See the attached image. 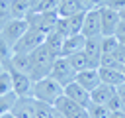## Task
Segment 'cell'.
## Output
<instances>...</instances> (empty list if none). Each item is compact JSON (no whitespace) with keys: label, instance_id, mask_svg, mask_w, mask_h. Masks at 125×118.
Wrapping results in <instances>:
<instances>
[{"label":"cell","instance_id":"1","mask_svg":"<svg viewBox=\"0 0 125 118\" xmlns=\"http://www.w3.org/2000/svg\"><path fill=\"white\" fill-rule=\"evenodd\" d=\"M31 96L35 100H41V102H47V104H55L57 98L62 96V85L57 83L53 77H43L39 81H33Z\"/></svg>","mask_w":125,"mask_h":118},{"label":"cell","instance_id":"2","mask_svg":"<svg viewBox=\"0 0 125 118\" xmlns=\"http://www.w3.org/2000/svg\"><path fill=\"white\" fill-rule=\"evenodd\" d=\"M55 59H57V57L47 49L45 43L39 45L35 51H31V79H33V81H39V79H43V77H49Z\"/></svg>","mask_w":125,"mask_h":118},{"label":"cell","instance_id":"3","mask_svg":"<svg viewBox=\"0 0 125 118\" xmlns=\"http://www.w3.org/2000/svg\"><path fill=\"white\" fill-rule=\"evenodd\" d=\"M49 77H53V79H55L57 83H61L62 88H64L68 83L76 81V71H74L72 63L68 61V57H57L55 63H53V69H51V75H49Z\"/></svg>","mask_w":125,"mask_h":118},{"label":"cell","instance_id":"4","mask_svg":"<svg viewBox=\"0 0 125 118\" xmlns=\"http://www.w3.org/2000/svg\"><path fill=\"white\" fill-rule=\"evenodd\" d=\"M27 30H29V24H27L25 18H10V20L0 28V35L14 47V43H16Z\"/></svg>","mask_w":125,"mask_h":118},{"label":"cell","instance_id":"5","mask_svg":"<svg viewBox=\"0 0 125 118\" xmlns=\"http://www.w3.org/2000/svg\"><path fill=\"white\" fill-rule=\"evenodd\" d=\"M43 43H45V35H43L41 31L29 28V30L14 43V53H31V51H35V49H37L39 45H43Z\"/></svg>","mask_w":125,"mask_h":118},{"label":"cell","instance_id":"6","mask_svg":"<svg viewBox=\"0 0 125 118\" xmlns=\"http://www.w3.org/2000/svg\"><path fill=\"white\" fill-rule=\"evenodd\" d=\"M64 118H88V112H86V108L84 106H80L78 102H74L72 98H68L66 94H62V96H59L57 98V102L53 104Z\"/></svg>","mask_w":125,"mask_h":118},{"label":"cell","instance_id":"7","mask_svg":"<svg viewBox=\"0 0 125 118\" xmlns=\"http://www.w3.org/2000/svg\"><path fill=\"white\" fill-rule=\"evenodd\" d=\"M82 35L86 37H100L102 35V18H100V6L92 8L86 12L84 16V24H82Z\"/></svg>","mask_w":125,"mask_h":118},{"label":"cell","instance_id":"8","mask_svg":"<svg viewBox=\"0 0 125 118\" xmlns=\"http://www.w3.org/2000/svg\"><path fill=\"white\" fill-rule=\"evenodd\" d=\"M100 18H102V35H115V30L121 22L119 12L109 6H100Z\"/></svg>","mask_w":125,"mask_h":118},{"label":"cell","instance_id":"9","mask_svg":"<svg viewBox=\"0 0 125 118\" xmlns=\"http://www.w3.org/2000/svg\"><path fill=\"white\" fill-rule=\"evenodd\" d=\"M8 71H10V75H12V85H14V92L18 94V96H27V94H31V87H33V79L27 75V73H21V71H18V69H14V67H6Z\"/></svg>","mask_w":125,"mask_h":118},{"label":"cell","instance_id":"10","mask_svg":"<svg viewBox=\"0 0 125 118\" xmlns=\"http://www.w3.org/2000/svg\"><path fill=\"white\" fill-rule=\"evenodd\" d=\"M16 118H35V98L31 94L27 96H18L12 110H10Z\"/></svg>","mask_w":125,"mask_h":118},{"label":"cell","instance_id":"11","mask_svg":"<svg viewBox=\"0 0 125 118\" xmlns=\"http://www.w3.org/2000/svg\"><path fill=\"white\" fill-rule=\"evenodd\" d=\"M62 94H66L68 98H72L74 102H78V104H80V106H84V108L92 102V98H90V90H86L78 81L68 83V85L62 88Z\"/></svg>","mask_w":125,"mask_h":118},{"label":"cell","instance_id":"12","mask_svg":"<svg viewBox=\"0 0 125 118\" xmlns=\"http://www.w3.org/2000/svg\"><path fill=\"white\" fill-rule=\"evenodd\" d=\"M84 51H86V55H88L90 67L98 69V67H100V59H102V35H100V37H86Z\"/></svg>","mask_w":125,"mask_h":118},{"label":"cell","instance_id":"13","mask_svg":"<svg viewBox=\"0 0 125 118\" xmlns=\"http://www.w3.org/2000/svg\"><path fill=\"white\" fill-rule=\"evenodd\" d=\"M76 81L86 88V90H94L100 83H102V79H100V71L98 69H94V67H90V69H84V71H80V73H76Z\"/></svg>","mask_w":125,"mask_h":118},{"label":"cell","instance_id":"14","mask_svg":"<svg viewBox=\"0 0 125 118\" xmlns=\"http://www.w3.org/2000/svg\"><path fill=\"white\" fill-rule=\"evenodd\" d=\"M84 43H86V35L82 33H74V35H66L64 37V43H62V55L61 57H68L76 51H82L84 49Z\"/></svg>","mask_w":125,"mask_h":118},{"label":"cell","instance_id":"15","mask_svg":"<svg viewBox=\"0 0 125 118\" xmlns=\"http://www.w3.org/2000/svg\"><path fill=\"white\" fill-rule=\"evenodd\" d=\"M98 71H100L102 83H107L111 87H119L121 83H125V75L121 73V69H115V67H98Z\"/></svg>","mask_w":125,"mask_h":118},{"label":"cell","instance_id":"16","mask_svg":"<svg viewBox=\"0 0 125 118\" xmlns=\"http://www.w3.org/2000/svg\"><path fill=\"white\" fill-rule=\"evenodd\" d=\"M113 92H115V87H111V85H107V83H100V85L90 92V98H92V102L107 104L109 98L113 96Z\"/></svg>","mask_w":125,"mask_h":118},{"label":"cell","instance_id":"17","mask_svg":"<svg viewBox=\"0 0 125 118\" xmlns=\"http://www.w3.org/2000/svg\"><path fill=\"white\" fill-rule=\"evenodd\" d=\"M78 12H84L82 0H62L59 4V8H57L59 18H70V16H74Z\"/></svg>","mask_w":125,"mask_h":118},{"label":"cell","instance_id":"18","mask_svg":"<svg viewBox=\"0 0 125 118\" xmlns=\"http://www.w3.org/2000/svg\"><path fill=\"white\" fill-rule=\"evenodd\" d=\"M62 43H64V35L59 33V31H55V30L45 37V45H47V49L55 57H61L62 55Z\"/></svg>","mask_w":125,"mask_h":118},{"label":"cell","instance_id":"19","mask_svg":"<svg viewBox=\"0 0 125 118\" xmlns=\"http://www.w3.org/2000/svg\"><path fill=\"white\" fill-rule=\"evenodd\" d=\"M10 67L21 73H27L31 77V53H14L10 59Z\"/></svg>","mask_w":125,"mask_h":118},{"label":"cell","instance_id":"20","mask_svg":"<svg viewBox=\"0 0 125 118\" xmlns=\"http://www.w3.org/2000/svg\"><path fill=\"white\" fill-rule=\"evenodd\" d=\"M68 61L72 63V67H74L76 73H80V71H84V69H90V61H88V55H86L84 49L68 55Z\"/></svg>","mask_w":125,"mask_h":118},{"label":"cell","instance_id":"21","mask_svg":"<svg viewBox=\"0 0 125 118\" xmlns=\"http://www.w3.org/2000/svg\"><path fill=\"white\" fill-rule=\"evenodd\" d=\"M86 112H88V118H109L111 114L107 104H98V102H90L86 106Z\"/></svg>","mask_w":125,"mask_h":118},{"label":"cell","instance_id":"22","mask_svg":"<svg viewBox=\"0 0 125 118\" xmlns=\"http://www.w3.org/2000/svg\"><path fill=\"white\" fill-rule=\"evenodd\" d=\"M12 55H14V47L0 35V65L6 69L8 65H10V59H12Z\"/></svg>","mask_w":125,"mask_h":118},{"label":"cell","instance_id":"23","mask_svg":"<svg viewBox=\"0 0 125 118\" xmlns=\"http://www.w3.org/2000/svg\"><path fill=\"white\" fill-rule=\"evenodd\" d=\"M84 16H86V12H78V14H74V16L68 18V35H74V33H80L82 31Z\"/></svg>","mask_w":125,"mask_h":118},{"label":"cell","instance_id":"24","mask_svg":"<svg viewBox=\"0 0 125 118\" xmlns=\"http://www.w3.org/2000/svg\"><path fill=\"white\" fill-rule=\"evenodd\" d=\"M16 98H18V94H16L14 90H12V92H6V94H0V116L12 110Z\"/></svg>","mask_w":125,"mask_h":118},{"label":"cell","instance_id":"25","mask_svg":"<svg viewBox=\"0 0 125 118\" xmlns=\"http://www.w3.org/2000/svg\"><path fill=\"white\" fill-rule=\"evenodd\" d=\"M14 90V85H12V75L8 69H2L0 71V94H6V92H12Z\"/></svg>","mask_w":125,"mask_h":118},{"label":"cell","instance_id":"26","mask_svg":"<svg viewBox=\"0 0 125 118\" xmlns=\"http://www.w3.org/2000/svg\"><path fill=\"white\" fill-rule=\"evenodd\" d=\"M53 110H55L53 104H47V102L35 100V118H51Z\"/></svg>","mask_w":125,"mask_h":118},{"label":"cell","instance_id":"27","mask_svg":"<svg viewBox=\"0 0 125 118\" xmlns=\"http://www.w3.org/2000/svg\"><path fill=\"white\" fill-rule=\"evenodd\" d=\"M119 45V39L115 35H102V53H113Z\"/></svg>","mask_w":125,"mask_h":118},{"label":"cell","instance_id":"28","mask_svg":"<svg viewBox=\"0 0 125 118\" xmlns=\"http://www.w3.org/2000/svg\"><path fill=\"white\" fill-rule=\"evenodd\" d=\"M12 18L10 14V0H0V28Z\"/></svg>","mask_w":125,"mask_h":118},{"label":"cell","instance_id":"29","mask_svg":"<svg viewBox=\"0 0 125 118\" xmlns=\"http://www.w3.org/2000/svg\"><path fill=\"white\" fill-rule=\"evenodd\" d=\"M107 106H109V110H111V112H117V110H125V106H123V102H121V98H119V94H117V92H113V96L109 98Z\"/></svg>","mask_w":125,"mask_h":118},{"label":"cell","instance_id":"30","mask_svg":"<svg viewBox=\"0 0 125 118\" xmlns=\"http://www.w3.org/2000/svg\"><path fill=\"white\" fill-rule=\"evenodd\" d=\"M102 4H104V6H109V8H113V10H117V12L125 8V0H104Z\"/></svg>","mask_w":125,"mask_h":118},{"label":"cell","instance_id":"31","mask_svg":"<svg viewBox=\"0 0 125 118\" xmlns=\"http://www.w3.org/2000/svg\"><path fill=\"white\" fill-rule=\"evenodd\" d=\"M115 92L119 94V98H121V102H123V106H125V83H121L119 87H115Z\"/></svg>","mask_w":125,"mask_h":118},{"label":"cell","instance_id":"32","mask_svg":"<svg viewBox=\"0 0 125 118\" xmlns=\"http://www.w3.org/2000/svg\"><path fill=\"white\" fill-rule=\"evenodd\" d=\"M0 118H16V116H14V114H12V112H6V114H2V116H0Z\"/></svg>","mask_w":125,"mask_h":118},{"label":"cell","instance_id":"33","mask_svg":"<svg viewBox=\"0 0 125 118\" xmlns=\"http://www.w3.org/2000/svg\"><path fill=\"white\" fill-rule=\"evenodd\" d=\"M119 18H121V20H125V8H123V10H119Z\"/></svg>","mask_w":125,"mask_h":118},{"label":"cell","instance_id":"34","mask_svg":"<svg viewBox=\"0 0 125 118\" xmlns=\"http://www.w3.org/2000/svg\"><path fill=\"white\" fill-rule=\"evenodd\" d=\"M121 73H123V75H125V63H123V65H121Z\"/></svg>","mask_w":125,"mask_h":118},{"label":"cell","instance_id":"35","mask_svg":"<svg viewBox=\"0 0 125 118\" xmlns=\"http://www.w3.org/2000/svg\"><path fill=\"white\" fill-rule=\"evenodd\" d=\"M0 67H2V65H0ZM2 69H4V67H2Z\"/></svg>","mask_w":125,"mask_h":118}]
</instances>
